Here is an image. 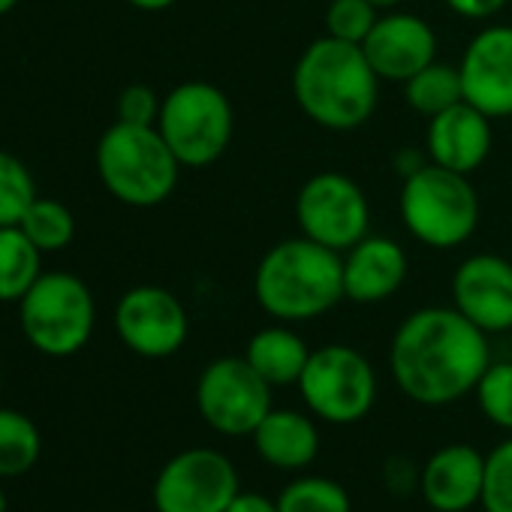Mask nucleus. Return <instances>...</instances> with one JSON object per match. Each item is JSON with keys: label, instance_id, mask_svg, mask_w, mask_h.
Masks as SVG:
<instances>
[{"label": "nucleus", "instance_id": "nucleus-1", "mask_svg": "<svg viewBox=\"0 0 512 512\" xmlns=\"http://www.w3.org/2000/svg\"><path fill=\"white\" fill-rule=\"evenodd\" d=\"M488 365V335L452 305H428L407 314L389 344L395 386L422 407L461 401L476 389Z\"/></svg>", "mask_w": 512, "mask_h": 512}, {"label": "nucleus", "instance_id": "nucleus-2", "mask_svg": "<svg viewBox=\"0 0 512 512\" xmlns=\"http://www.w3.org/2000/svg\"><path fill=\"white\" fill-rule=\"evenodd\" d=\"M380 85L362 46L329 34L308 43L293 67V97L302 115L332 133L365 127L377 112Z\"/></svg>", "mask_w": 512, "mask_h": 512}, {"label": "nucleus", "instance_id": "nucleus-3", "mask_svg": "<svg viewBox=\"0 0 512 512\" xmlns=\"http://www.w3.org/2000/svg\"><path fill=\"white\" fill-rule=\"evenodd\" d=\"M253 299L290 326L326 317L347 299L341 253L305 235L272 244L253 269Z\"/></svg>", "mask_w": 512, "mask_h": 512}, {"label": "nucleus", "instance_id": "nucleus-4", "mask_svg": "<svg viewBox=\"0 0 512 512\" xmlns=\"http://www.w3.org/2000/svg\"><path fill=\"white\" fill-rule=\"evenodd\" d=\"M97 175L103 187L130 208L163 205L181 178V163L157 127L115 121L97 142Z\"/></svg>", "mask_w": 512, "mask_h": 512}, {"label": "nucleus", "instance_id": "nucleus-5", "mask_svg": "<svg viewBox=\"0 0 512 512\" xmlns=\"http://www.w3.org/2000/svg\"><path fill=\"white\" fill-rule=\"evenodd\" d=\"M398 214L419 244L431 250H455L473 238L482 205L470 175L428 163L401 181Z\"/></svg>", "mask_w": 512, "mask_h": 512}, {"label": "nucleus", "instance_id": "nucleus-6", "mask_svg": "<svg viewBox=\"0 0 512 512\" xmlns=\"http://www.w3.org/2000/svg\"><path fill=\"white\" fill-rule=\"evenodd\" d=\"M19 323L37 353L67 359L88 347L97 326V302L82 278L43 272L19 302Z\"/></svg>", "mask_w": 512, "mask_h": 512}, {"label": "nucleus", "instance_id": "nucleus-7", "mask_svg": "<svg viewBox=\"0 0 512 512\" xmlns=\"http://www.w3.org/2000/svg\"><path fill=\"white\" fill-rule=\"evenodd\" d=\"M157 130L184 169H205L226 154L235 112L223 88L193 79L163 97Z\"/></svg>", "mask_w": 512, "mask_h": 512}, {"label": "nucleus", "instance_id": "nucleus-8", "mask_svg": "<svg viewBox=\"0 0 512 512\" xmlns=\"http://www.w3.org/2000/svg\"><path fill=\"white\" fill-rule=\"evenodd\" d=\"M296 389L314 419L329 425H353L374 410L380 383L362 350L350 344H326L311 350Z\"/></svg>", "mask_w": 512, "mask_h": 512}, {"label": "nucleus", "instance_id": "nucleus-9", "mask_svg": "<svg viewBox=\"0 0 512 512\" xmlns=\"http://www.w3.org/2000/svg\"><path fill=\"white\" fill-rule=\"evenodd\" d=\"M299 232L338 253L350 250L371 232V202L362 184L344 172H314L296 193Z\"/></svg>", "mask_w": 512, "mask_h": 512}, {"label": "nucleus", "instance_id": "nucleus-10", "mask_svg": "<svg viewBox=\"0 0 512 512\" xmlns=\"http://www.w3.org/2000/svg\"><path fill=\"white\" fill-rule=\"evenodd\" d=\"M272 407V386L244 356H220L196 380V410L223 437H250Z\"/></svg>", "mask_w": 512, "mask_h": 512}, {"label": "nucleus", "instance_id": "nucleus-11", "mask_svg": "<svg viewBox=\"0 0 512 512\" xmlns=\"http://www.w3.org/2000/svg\"><path fill=\"white\" fill-rule=\"evenodd\" d=\"M241 491L235 464L208 446L172 455L154 479L157 512H226Z\"/></svg>", "mask_w": 512, "mask_h": 512}, {"label": "nucleus", "instance_id": "nucleus-12", "mask_svg": "<svg viewBox=\"0 0 512 512\" xmlns=\"http://www.w3.org/2000/svg\"><path fill=\"white\" fill-rule=\"evenodd\" d=\"M115 332L130 353L142 359H169L187 344L190 317L172 290L142 284L118 299Z\"/></svg>", "mask_w": 512, "mask_h": 512}, {"label": "nucleus", "instance_id": "nucleus-13", "mask_svg": "<svg viewBox=\"0 0 512 512\" xmlns=\"http://www.w3.org/2000/svg\"><path fill=\"white\" fill-rule=\"evenodd\" d=\"M461 91L491 121L512 118V25L476 31L458 61Z\"/></svg>", "mask_w": 512, "mask_h": 512}, {"label": "nucleus", "instance_id": "nucleus-14", "mask_svg": "<svg viewBox=\"0 0 512 512\" xmlns=\"http://www.w3.org/2000/svg\"><path fill=\"white\" fill-rule=\"evenodd\" d=\"M452 308L485 335L512 329V260L500 253H470L449 284Z\"/></svg>", "mask_w": 512, "mask_h": 512}, {"label": "nucleus", "instance_id": "nucleus-15", "mask_svg": "<svg viewBox=\"0 0 512 512\" xmlns=\"http://www.w3.org/2000/svg\"><path fill=\"white\" fill-rule=\"evenodd\" d=\"M437 46V31L422 16L389 10L380 13L377 25L362 43V52L371 61L380 82L404 85L431 61H437Z\"/></svg>", "mask_w": 512, "mask_h": 512}, {"label": "nucleus", "instance_id": "nucleus-16", "mask_svg": "<svg viewBox=\"0 0 512 512\" xmlns=\"http://www.w3.org/2000/svg\"><path fill=\"white\" fill-rule=\"evenodd\" d=\"M344 260V296L356 305H380L392 299L410 272L407 250L386 235L368 232L350 250L341 253Z\"/></svg>", "mask_w": 512, "mask_h": 512}, {"label": "nucleus", "instance_id": "nucleus-17", "mask_svg": "<svg viewBox=\"0 0 512 512\" xmlns=\"http://www.w3.org/2000/svg\"><path fill=\"white\" fill-rule=\"evenodd\" d=\"M494 130L491 118L467 100L428 118L425 151L428 160L461 175H473L491 154Z\"/></svg>", "mask_w": 512, "mask_h": 512}, {"label": "nucleus", "instance_id": "nucleus-18", "mask_svg": "<svg viewBox=\"0 0 512 512\" xmlns=\"http://www.w3.org/2000/svg\"><path fill=\"white\" fill-rule=\"evenodd\" d=\"M485 455L470 443H446L428 455L419 494L434 512H467L482 500Z\"/></svg>", "mask_w": 512, "mask_h": 512}, {"label": "nucleus", "instance_id": "nucleus-19", "mask_svg": "<svg viewBox=\"0 0 512 512\" xmlns=\"http://www.w3.org/2000/svg\"><path fill=\"white\" fill-rule=\"evenodd\" d=\"M253 449L275 470H305L320 455V428L311 413L272 407L269 416L250 434Z\"/></svg>", "mask_w": 512, "mask_h": 512}, {"label": "nucleus", "instance_id": "nucleus-20", "mask_svg": "<svg viewBox=\"0 0 512 512\" xmlns=\"http://www.w3.org/2000/svg\"><path fill=\"white\" fill-rule=\"evenodd\" d=\"M244 359L272 389H281V386L299 383V377L311 359V347L290 323L275 320L272 326L250 335V341L244 347Z\"/></svg>", "mask_w": 512, "mask_h": 512}, {"label": "nucleus", "instance_id": "nucleus-21", "mask_svg": "<svg viewBox=\"0 0 512 512\" xmlns=\"http://www.w3.org/2000/svg\"><path fill=\"white\" fill-rule=\"evenodd\" d=\"M43 275V250L22 226H0V302H22Z\"/></svg>", "mask_w": 512, "mask_h": 512}, {"label": "nucleus", "instance_id": "nucleus-22", "mask_svg": "<svg viewBox=\"0 0 512 512\" xmlns=\"http://www.w3.org/2000/svg\"><path fill=\"white\" fill-rule=\"evenodd\" d=\"M404 100L422 118H434V115L464 103L458 67H452L446 61H431L425 70H419L413 79L404 82Z\"/></svg>", "mask_w": 512, "mask_h": 512}, {"label": "nucleus", "instance_id": "nucleus-23", "mask_svg": "<svg viewBox=\"0 0 512 512\" xmlns=\"http://www.w3.org/2000/svg\"><path fill=\"white\" fill-rule=\"evenodd\" d=\"M43 452L40 428L31 416L0 407V479L25 476Z\"/></svg>", "mask_w": 512, "mask_h": 512}, {"label": "nucleus", "instance_id": "nucleus-24", "mask_svg": "<svg viewBox=\"0 0 512 512\" xmlns=\"http://www.w3.org/2000/svg\"><path fill=\"white\" fill-rule=\"evenodd\" d=\"M25 235L43 250V253H55V250H64L73 244L76 238V217L73 211L52 199V196H37L31 202V208L25 211L22 223Z\"/></svg>", "mask_w": 512, "mask_h": 512}, {"label": "nucleus", "instance_id": "nucleus-25", "mask_svg": "<svg viewBox=\"0 0 512 512\" xmlns=\"http://www.w3.org/2000/svg\"><path fill=\"white\" fill-rule=\"evenodd\" d=\"M275 500L281 512H353L347 488L329 476H296Z\"/></svg>", "mask_w": 512, "mask_h": 512}, {"label": "nucleus", "instance_id": "nucleus-26", "mask_svg": "<svg viewBox=\"0 0 512 512\" xmlns=\"http://www.w3.org/2000/svg\"><path fill=\"white\" fill-rule=\"evenodd\" d=\"M37 196L31 169L16 154L0 148V226H19Z\"/></svg>", "mask_w": 512, "mask_h": 512}, {"label": "nucleus", "instance_id": "nucleus-27", "mask_svg": "<svg viewBox=\"0 0 512 512\" xmlns=\"http://www.w3.org/2000/svg\"><path fill=\"white\" fill-rule=\"evenodd\" d=\"M473 395L482 416L494 428L512 434V362H491L479 377Z\"/></svg>", "mask_w": 512, "mask_h": 512}, {"label": "nucleus", "instance_id": "nucleus-28", "mask_svg": "<svg viewBox=\"0 0 512 512\" xmlns=\"http://www.w3.org/2000/svg\"><path fill=\"white\" fill-rule=\"evenodd\" d=\"M485 512H512V434L485 455L482 500Z\"/></svg>", "mask_w": 512, "mask_h": 512}, {"label": "nucleus", "instance_id": "nucleus-29", "mask_svg": "<svg viewBox=\"0 0 512 512\" xmlns=\"http://www.w3.org/2000/svg\"><path fill=\"white\" fill-rule=\"evenodd\" d=\"M380 10L368 0H332L326 7V34L344 43L362 46L371 28L377 25Z\"/></svg>", "mask_w": 512, "mask_h": 512}, {"label": "nucleus", "instance_id": "nucleus-30", "mask_svg": "<svg viewBox=\"0 0 512 512\" xmlns=\"http://www.w3.org/2000/svg\"><path fill=\"white\" fill-rule=\"evenodd\" d=\"M160 103H163V97H157L154 88H148V85H127L118 94V121L139 124V127H157Z\"/></svg>", "mask_w": 512, "mask_h": 512}, {"label": "nucleus", "instance_id": "nucleus-31", "mask_svg": "<svg viewBox=\"0 0 512 512\" xmlns=\"http://www.w3.org/2000/svg\"><path fill=\"white\" fill-rule=\"evenodd\" d=\"M419 476H422V467H416L404 455H392L383 464V485L395 497H410L413 491H419Z\"/></svg>", "mask_w": 512, "mask_h": 512}, {"label": "nucleus", "instance_id": "nucleus-32", "mask_svg": "<svg viewBox=\"0 0 512 512\" xmlns=\"http://www.w3.org/2000/svg\"><path fill=\"white\" fill-rule=\"evenodd\" d=\"M443 4L449 7V13H455L467 22H488L506 10L509 0H443Z\"/></svg>", "mask_w": 512, "mask_h": 512}, {"label": "nucleus", "instance_id": "nucleus-33", "mask_svg": "<svg viewBox=\"0 0 512 512\" xmlns=\"http://www.w3.org/2000/svg\"><path fill=\"white\" fill-rule=\"evenodd\" d=\"M226 512H281V509H278V500L260 491H238L235 500L226 506Z\"/></svg>", "mask_w": 512, "mask_h": 512}, {"label": "nucleus", "instance_id": "nucleus-34", "mask_svg": "<svg viewBox=\"0 0 512 512\" xmlns=\"http://www.w3.org/2000/svg\"><path fill=\"white\" fill-rule=\"evenodd\" d=\"M431 160H428V151L422 148V151H413V148H401L398 154H395V172L401 175V181L404 178H410L413 172H419L422 166H428Z\"/></svg>", "mask_w": 512, "mask_h": 512}, {"label": "nucleus", "instance_id": "nucleus-35", "mask_svg": "<svg viewBox=\"0 0 512 512\" xmlns=\"http://www.w3.org/2000/svg\"><path fill=\"white\" fill-rule=\"evenodd\" d=\"M127 4L133 10H142V13H163V10L175 7L178 0H127Z\"/></svg>", "mask_w": 512, "mask_h": 512}, {"label": "nucleus", "instance_id": "nucleus-36", "mask_svg": "<svg viewBox=\"0 0 512 512\" xmlns=\"http://www.w3.org/2000/svg\"><path fill=\"white\" fill-rule=\"evenodd\" d=\"M368 4H374L380 13H389V10H401L404 0H368Z\"/></svg>", "mask_w": 512, "mask_h": 512}, {"label": "nucleus", "instance_id": "nucleus-37", "mask_svg": "<svg viewBox=\"0 0 512 512\" xmlns=\"http://www.w3.org/2000/svg\"><path fill=\"white\" fill-rule=\"evenodd\" d=\"M19 7V0H0V16H7Z\"/></svg>", "mask_w": 512, "mask_h": 512}, {"label": "nucleus", "instance_id": "nucleus-38", "mask_svg": "<svg viewBox=\"0 0 512 512\" xmlns=\"http://www.w3.org/2000/svg\"><path fill=\"white\" fill-rule=\"evenodd\" d=\"M0 512H7V494H4V488H0Z\"/></svg>", "mask_w": 512, "mask_h": 512}]
</instances>
